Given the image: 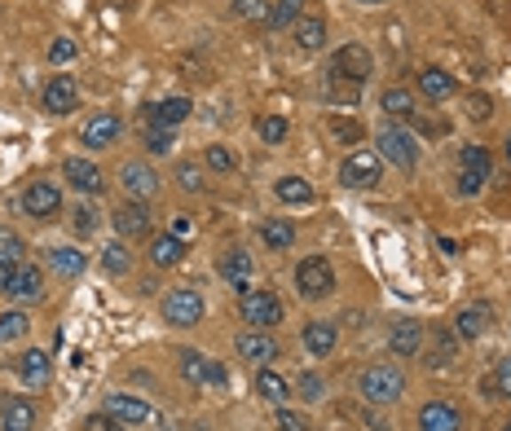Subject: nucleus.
Masks as SVG:
<instances>
[{
    "instance_id": "31",
    "label": "nucleus",
    "mask_w": 511,
    "mask_h": 431,
    "mask_svg": "<svg viewBox=\"0 0 511 431\" xmlns=\"http://www.w3.org/2000/svg\"><path fill=\"white\" fill-rule=\"evenodd\" d=\"M380 106H383V114H392L397 123H405V119H414V93H410V89H383Z\"/></svg>"
},
{
    "instance_id": "58",
    "label": "nucleus",
    "mask_w": 511,
    "mask_h": 431,
    "mask_svg": "<svg viewBox=\"0 0 511 431\" xmlns=\"http://www.w3.org/2000/svg\"><path fill=\"white\" fill-rule=\"evenodd\" d=\"M0 423H4V405H0Z\"/></svg>"
},
{
    "instance_id": "8",
    "label": "nucleus",
    "mask_w": 511,
    "mask_h": 431,
    "mask_svg": "<svg viewBox=\"0 0 511 431\" xmlns=\"http://www.w3.org/2000/svg\"><path fill=\"white\" fill-rule=\"evenodd\" d=\"M181 374L194 388H225L230 383V370L221 361H208L203 352H181Z\"/></svg>"
},
{
    "instance_id": "7",
    "label": "nucleus",
    "mask_w": 511,
    "mask_h": 431,
    "mask_svg": "<svg viewBox=\"0 0 511 431\" xmlns=\"http://www.w3.org/2000/svg\"><path fill=\"white\" fill-rule=\"evenodd\" d=\"M295 286H300L304 300H322V295L335 286V273H331V264H326L322 255H309V260H300V269H295Z\"/></svg>"
},
{
    "instance_id": "15",
    "label": "nucleus",
    "mask_w": 511,
    "mask_h": 431,
    "mask_svg": "<svg viewBox=\"0 0 511 431\" xmlns=\"http://www.w3.org/2000/svg\"><path fill=\"white\" fill-rule=\"evenodd\" d=\"M459 427H463V414L450 401H428L419 410V431H459Z\"/></svg>"
},
{
    "instance_id": "3",
    "label": "nucleus",
    "mask_w": 511,
    "mask_h": 431,
    "mask_svg": "<svg viewBox=\"0 0 511 431\" xmlns=\"http://www.w3.org/2000/svg\"><path fill=\"white\" fill-rule=\"evenodd\" d=\"M490 168H494L490 150L463 145V154H459V190H463V194H481L485 181H490Z\"/></svg>"
},
{
    "instance_id": "49",
    "label": "nucleus",
    "mask_w": 511,
    "mask_h": 431,
    "mask_svg": "<svg viewBox=\"0 0 511 431\" xmlns=\"http://www.w3.org/2000/svg\"><path fill=\"white\" fill-rule=\"evenodd\" d=\"M0 260H22V238L18 233H0Z\"/></svg>"
},
{
    "instance_id": "19",
    "label": "nucleus",
    "mask_w": 511,
    "mask_h": 431,
    "mask_svg": "<svg viewBox=\"0 0 511 431\" xmlns=\"http://www.w3.org/2000/svg\"><path fill=\"white\" fill-rule=\"evenodd\" d=\"M18 374H22V383H27V388H44V383H49V374H53L49 352H44V348H27V352L18 357Z\"/></svg>"
},
{
    "instance_id": "18",
    "label": "nucleus",
    "mask_w": 511,
    "mask_h": 431,
    "mask_svg": "<svg viewBox=\"0 0 511 431\" xmlns=\"http://www.w3.org/2000/svg\"><path fill=\"white\" fill-rule=\"evenodd\" d=\"M62 176H67L80 194H102V172H98V163H89V159H67V163H62Z\"/></svg>"
},
{
    "instance_id": "4",
    "label": "nucleus",
    "mask_w": 511,
    "mask_h": 431,
    "mask_svg": "<svg viewBox=\"0 0 511 431\" xmlns=\"http://www.w3.org/2000/svg\"><path fill=\"white\" fill-rule=\"evenodd\" d=\"M163 322L168 325H199L203 322V295L190 286H177L163 295Z\"/></svg>"
},
{
    "instance_id": "39",
    "label": "nucleus",
    "mask_w": 511,
    "mask_h": 431,
    "mask_svg": "<svg viewBox=\"0 0 511 431\" xmlns=\"http://www.w3.org/2000/svg\"><path fill=\"white\" fill-rule=\"evenodd\" d=\"M27 330H31L27 313H0V343H18Z\"/></svg>"
},
{
    "instance_id": "2",
    "label": "nucleus",
    "mask_w": 511,
    "mask_h": 431,
    "mask_svg": "<svg viewBox=\"0 0 511 431\" xmlns=\"http://www.w3.org/2000/svg\"><path fill=\"white\" fill-rule=\"evenodd\" d=\"M371 71H375V58H371V49H362V44L335 49V58H331V67H326V75H340V80H353V84H366Z\"/></svg>"
},
{
    "instance_id": "57",
    "label": "nucleus",
    "mask_w": 511,
    "mask_h": 431,
    "mask_svg": "<svg viewBox=\"0 0 511 431\" xmlns=\"http://www.w3.org/2000/svg\"><path fill=\"white\" fill-rule=\"evenodd\" d=\"M115 4H120V9H132V0H115Z\"/></svg>"
},
{
    "instance_id": "29",
    "label": "nucleus",
    "mask_w": 511,
    "mask_h": 431,
    "mask_svg": "<svg viewBox=\"0 0 511 431\" xmlns=\"http://www.w3.org/2000/svg\"><path fill=\"white\" fill-rule=\"evenodd\" d=\"M291 35H295V44H300L304 53H318V49L326 44V22H322V18H300Z\"/></svg>"
},
{
    "instance_id": "10",
    "label": "nucleus",
    "mask_w": 511,
    "mask_h": 431,
    "mask_svg": "<svg viewBox=\"0 0 511 431\" xmlns=\"http://www.w3.org/2000/svg\"><path fill=\"white\" fill-rule=\"evenodd\" d=\"M120 185L128 190V199H132V203H150V199L159 194V176H154V168H150V163H124Z\"/></svg>"
},
{
    "instance_id": "37",
    "label": "nucleus",
    "mask_w": 511,
    "mask_h": 431,
    "mask_svg": "<svg viewBox=\"0 0 511 431\" xmlns=\"http://www.w3.org/2000/svg\"><path fill=\"white\" fill-rule=\"evenodd\" d=\"M84 264H89V260H84V251H75V247H58V251H53V269L67 273V278H80Z\"/></svg>"
},
{
    "instance_id": "59",
    "label": "nucleus",
    "mask_w": 511,
    "mask_h": 431,
    "mask_svg": "<svg viewBox=\"0 0 511 431\" xmlns=\"http://www.w3.org/2000/svg\"><path fill=\"white\" fill-rule=\"evenodd\" d=\"M507 159H511V137H507Z\"/></svg>"
},
{
    "instance_id": "25",
    "label": "nucleus",
    "mask_w": 511,
    "mask_h": 431,
    "mask_svg": "<svg viewBox=\"0 0 511 431\" xmlns=\"http://www.w3.org/2000/svg\"><path fill=\"white\" fill-rule=\"evenodd\" d=\"M9 295H13V300H22V304H31V300H40V295H44V273H40L35 264H27V269H18V278H13V286H9Z\"/></svg>"
},
{
    "instance_id": "38",
    "label": "nucleus",
    "mask_w": 511,
    "mask_h": 431,
    "mask_svg": "<svg viewBox=\"0 0 511 431\" xmlns=\"http://www.w3.org/2000/svg\"><path fill=\"white\" fill-rule=\"evenodd\" d=\"M326 98H331V102H340V106H349V102H358V98H362V84L340 80V75H326Z\"/></svg>"
},
{
    "instance_id": "53",
    "label": "nucleus",
    "mask_w": 511,
    "mask_h": 431,
    "mask_svg": "<svg viewBox=\"0 0 511 431\" xmlns=\"http://www.w3.org/2000/svg\"><path fill=\"white\" fill-rule=\"evenodd\" d=\"M84 431H124V423L111 419V414H93V419L84 423Z\"/></svg>"
},
{
    "instance_id": "34",
    "label": "nucleus",
    "mask_w": 511,
    "mask_h": 431,
    "mask_svg": "<svg viewBox=\"0 0 511 431\" xmlns=\"http://www.w3.org/2000/svg\"><path fill=\"white\" fill-rule=\"evenodd\" d=\"M256 392H260L264 401H273V405H282V401L291 396V383H287L282 374H273V370H260V374H256Z\"/></svg>"
},
{
    "instance_id": "36",
    "label": "nucleus",
    "mask_w": 511,
    "mask_h": 431,
    "mask_svg": "<svg viewBox=\"0 0 511 431\" xmlns=\"http://www.w3.org/2000/svg\"><path fill=\"white\" fill-rule=\"evenodd\" d=\"M256 132H260V141H264V145H282V141H287V132H291V123H287L282 114H264V119L256 123Z\"/></svg>"
},
{
    "instance_id": "27",
    "label": "nucleus",
    "mask_w": 511,
    "mask_h": 431,
    "mask_svg": "<svg viewBox=\"0 0 511 431\" xmlns=\"http://www.w3.org/2000/svg\"><path fill=\"white\" fill-rule=\"evenodd\" d=\"M31 427H35V405H31L27 396L4 401V423H0V431H31Z\"/></svg>"
},
{
    "instance_id": "35",
    "label": "nucleus",
    "mask_w": 511,
    "mask_h": 431,
    "mask_svg": "<svg viewBox=\"0 0 511 431\" xmlns=\"http://www.w3.org/2000/svg\"><path fill=\"white\" fill-rule=\"evenodd\" d=\"M300 18H304V0H278V4L269 9V27H278V31L295 27Z\"/></svg>"
},
{
    "instance_id": "20",
    "label": "nucleus",
    "mask_w": 511,
    "mask_h": 431,
    "mask_svg": "<svg viewBox=\"0 0 511 431\" xmlns=\"http://www.w3.org/2000/svg\"><path fill=\"white\" fill-rule=\"evenodd\" d=\"M115 233H120V238H154V233H150V212H145L141 203L120 208V212H115Z\"/></svg>"
},
{
    "instance_id": "1",
    "label": "nucleus",
    "mask_w": 511,
    "mask_h": 431,
    "mask_svg": "<svg viewBox=\"0 0 511 431\" xmlns=\"http://www.w3.org/2000/svg\"><path fill=\"white\" fill-rule=\"evenodd\" d=\"M358 392H362V401H366V405H397V401H401V392H405V374H401L392 361L366 365V370H362Z\"/></svg>"
},
{
    "instance_id": "14",
    "label": "nucleus",
    "mask_w": 511,
    "mask_h": 431,
    "mask_svg": "<svg viewBox=\"0 0 511 431\" xmlns=\"http://www.w3.org/2000/svg\"><path fill=\"white\" fill-rule=\"evenodd\" d=\"M239 357L264 370L273 357H282V348H278V339H273V334H264V330H248V334H239Z\"/></svg>"
},
{
    "instance_id": "30",
    "label": "nucleus",
    "mask_w": 511,
    "mask_h": 431,
    "mask_svg": "<svg viewBox=\"0 0 511 431\" xmlns=\"http://www.w3.org/2000/svg\"><path fill=\"white\" fill-rule=\"evenodd\" d=\"M260 242H264L269 251H287V247L295 242V224L273 216V220H264V224H260Z\"/></svg>"
},
{
    "instance_id": "42",
    "label": "nucleus",
    "mask_w": 511,
    "mask_h": 431,
    "mask_svg": "<svg viewBox=\"0 0 511 431\" xmlns=\"http://www.w3.org/2000/svg\"><path fill=\"white\" fill-rule=\"evenodd\" d=\"M145 145H150V154H168V150H172V128L150 123V128H145Z\"/></svg>"
},
{
    "instance_id": "40",
    "label": "nucleus",
    "mask_w": 511,
    "mask_h": 431,
    "mask_svg": "<svg viewBox=\"0 0 511 431\" xmlns=\"http://www.w3.org/2000/svg\"><path fill=\"white\" fill-rule=\"evenodd\" d=\"M326 128H331V137H335V141H349V145H358V141H362V123H353V119H344V114H331V119H326Z\"/></svg>"
},
{
    "instance_id": "54",
    "label": "nucleus",
    "mask_w": 511,
    "mask_h": 431,
    "mask_svg": "<svg viewBox=\"0 0 511 431\" xmlns=\"http://www.w3.org/2000/svg\"><path fill=\"white\" fill-rule=\"evenodd\" d=\"M13 278H18V264H13V260H0V291H9Z\"/></svg>"
},
{
    "instance_id": "24",
    "label": "nucleus",
    "mask_w": 511,
    "mask_h": 431,
    "mask_svg": "<svg viewBox=\"0 0 511 431\" xmlns=\"http://www.w3.org/2000/svg\"><path fill=\"white\" fill-rule=\"evenodd\" d=\"M335 343H340V330H335V322H309V325H304V348H309L313 357L335 352Z\"/></svg>"
},
{
    "instance_id": "44",
    "label": "nucleus",
    "mask_w": 511,
    "mask_h": 431,
    "mask_svg": "<svg viewBox=\"0 0 511 431\" xmlns=\"http://www.w3.org/2000/svg\"><path fill=\"white\" fill-rule=\"evenodd\" d=\"M300 396H304V401H322V396H326L322 374H313V370H309V374H300Z\"/></svg>"
},
{
    "instance_id": "33",
    "label": "nucleus",
    "mask_w": 511,
    "mask_h": 431,
    "mask_svg": "<svg viewBox=\"0 0 511 431\" xmlns=\"http://www.w3.org/2000/svg\"><path fill=\"white\" fill-rule=\"evenodd\" d=\"M459 357V334L450 330H432V357H423L428 365H450Z\"/></svg>"
},
{
    "instance_id": "48",
    "label": "nucleus",
    "mask_w": 511,
    "mask_h": 431,
    "mask_svg": "<svg viewBox=\"0 0 511 431\" xmlns=\"http://www.w3.org/2000/svg\"><path fill=\"white\" fill-rule=\"evenodd\" d=\"M71 224H75L80 238H89V233L98 229V212H93V208H75V220H71Z\"/></svg>"
},
{
    "instance_id": "22",
    "label": "nucleus",
    "mask_w": 511,
    "mask_h": 431,
    "mask_svg": "<svg viewBox=\"0 0 511 431\" xmlns=\"http://www.w3.org/2000/svg\"><path fill=\"white\" fill-rule=\"evenodd\" d=\"M150 260H154L159 269H177V264L185 260V242L172 238V233H154V238H150Z\"/></svg>"
},
{
    "instance_id": "47",
    "label": "nucleus",
    "mask_w": 511,
    "mask_h": 431,
    "mask_svg": "<svg viewBox=\"0 0 511 431\" xmlns=\"http://www.w3.org/2000/svg\"><path fill=\"white\" fill-rule=\"evenodd\" d=\"M208 168H212V172H230V168H234V154H230L225 145H208Z\"/></svg>"
},
{
    "instance_id": "43",
    "label": "nucleus",
    "mask_w": 511,
    "mask_h": 431,
    "mask_svg": "<svg viewBox=\"0 0 511 431\" xmlns=\"http://www.w3.org/2000/svg\"><path fill=\"white\" fill-rule=\"evenodd\" d=\"M278 431H309V419L300 414V410H287V405H278Z\"/></svg>"
},
{
    "instance_id": "52",
    "label": "nucleus",
    "mask_w": 511,
    "mask_h": 431,
    "mask_svg": "<svg viewBox=\"0 0 511 431\" xmlns=\"http://www.w3.org/2000/svg\"><path fill=\"white\" fill-rule=\"evenodd\" d=\"M49 58H53V62H71V58H75V40H67V35L53 40V44H49Z\"/></svg>"
},
{
    "instance_id": "51",
    "label": "nucleus",
    "mask_w": 511,
    "mask_h": 431,
    "mask_svg": "<svg viewBox=\"0 0 511 431\" xmlns=\"http://www.w3.org/2000/svg\"><path fill=\"white\" fill-rule=\"evenodd\" d=\"M468 110H472V119H476V123H485V119H490V110H494V102H490L485 93H472V98H468Z\"/></svg>"
},
{
    "instance_id": "17",
    "label": "nucleus",
    "mask_w": 511,
    "mask_h": 431,
    "mask_svg": "<svg viewBox=\"0 0 511 431\" xmlns=\"http://www.w3.org/2000/svg\"><path fill=\"white\" fill-rule=\"evenodd\" d=\"M221 278H225L230 286H239V291H252V278H256L252 251H230V255L221 260Z\"/></svg>"
},
{
    "instance_id": "41",
    "label": "nucleus",
    "mask_w": 511,
    "mask_h": 431,
    "mask_svg": "<svg viewBox=\"0 0 511 431\" xmlns=\"http://www.w3.org/2000/svg\"><path fill=\"white\" fill-rule=\"evenodd\" d=\"M234 13L243 22H269V0H234Z\"/></svg>"
},
{
    "instance_id": "12",
    "label": "nucleus",
    "mask_w": 511,
    "mask_h": 431,
    "mask_svg": "<svg viewBox=\"0 0 511 431\" xmlns=\"http://www.w3.org/2000/svg\"><path fill=\"white\" fill-rule=\"evenodd\" d=\"M106 414L120 419L124 427H145V423H154V410H150L145 401H137V396H124V392H111V396H106Z\"/></svg>"
},
{
    "instance_id": "23",
    "label": "nucleus",
    "mask_w": 511,
    "mask_h": 431,
    "mask_svg": "<svg viewBox=\"0 0 511 431\" xmlns=\"http://www.w3.org/2000/svg\"><path fill=\"white\" fill-rule=\"evenodd\" d=\"M419 343H423V325H419V322H397V325H392V334H388L392 357H414V352H419Z\"/></svg>"
},
{
    "instance_id": "6",
    "label": "nucleus",
    "mask_w": 511,
    "mask_h": 431,
    "mask_svg": "<svg viewBox=\"0 0 511 431\" xmlns=\"http://www.w3.org/2000/svg\"><path fill=\"white\" fill-rule=\"evenodd\" d=\"M380 159L397 163V168H414V159H419V141H414L401 123H388V128H380Z\"/></svg>"
},
{
    "instance_id": "28",
    "label": "nucleus",
    "mask_w": 511,
    "mask_h": 431,
    "mask_svg": "<svg viewBox=\"0 0 511 431\" xmlns=\"http://www.w3.org/2000/svg\"><path fill=\"white\" fill-rule=\"evenodd\" d=\"M454 80L445 75V71H436V67H428V71H419V93L423 98H432V102H445V98H454Z\"/></svg>"
},
{
    "instance_id": "45",
    "label": "nucleus",
    "mask_w": 511,
    "mask_h": 431,
    "mask_svg": "<svg viewBox=\"0 0 511 431\" xmlns=\"http://www.w3.org/2000/svg\"><path fill=\"white\" fill-rule=\"evenodd\" d=\"M177 185H181L185 194H199V190H203V176H199V168L181 163V168H177Z\"/></svg>"
},
{
    "instance_id": "21",
    "label": "nucleus",
    "mask_w": 511,
    "mask_h": 431,
    "mask_svg": "<svg viewBox=\"0 0 511 431\" xmlns=\"http://www.w3.org/2000/svg\"><path fill=\"white\" fill-rule=\"evenodd\" d=\"M490 330V304H468V309H459V317H454V334L459 339H481Z\"/></svg>"
},
{
    "instance_id": "5",
    "label": "nucleus",
    "mask_w": 511,
    "mask_h": 431,
    "mask_svg": "<svg viewBox=\"0 0 511 431\" xmlns=\"http://www.w3.org/2000/svg\"><path fill=\"white\" fill-rule=\"evenodd\" d=\"M340 181H344L349 190H375V185H380V154L353 150V154L340 163Z\"/></svg>"
},
{
    "instance_id": "11",
    "label": "nucleus",
    "mask_w": 511,
    "mask_h": 431,
    "mask_svg": "<svg viewBox=\"0 0 511 431\" xmlns=\"http://www.w3.org/2000/svg\"><path fill=\"white\" fill-rule=\"evenodd\" d=\"M22 212L35 216V220H53V216L62 212V194H58V185H49V181L27 185V194H22Z\"/></svg>"
},
{
    "instance_id": "16",
    "label": "nucleus",
    "mask_w": 511,
    "mask_h": 431,
    "mask_svg": "<svg viewBox=\"0 0 511 431\" xmlns=\"http://www.w3.org/2000/svg\"><path fill=\"white\" fill-rule=\"evenodd\" d=\"M120 132H124L120 114H93V119L84 123V145H89V150H106V145H115Z\"/></svg>"
},
{
    "instance_id": "32",
    "label": "nucleus",
    "mask_w": 511,
    "mask_h": 431,
    "mask_svg": "<svg viewBox=\"0 0 511 431\" xmlns=\"http://www.w3.org/2000/svg\"><path fill=\"white\" fill-rule=\"evenodd\" d=\"M273 194H278L282 203H295V208L313 203V185H309V181H300V176H282V181L273 185Z\"/></svg>"
},
{
    "instance_id": "26",
    "label": "nucleus",
    "mask_w": 511,
    "mask_h": 431,
    "mask_svg": "<svg viewBox=\"0 0 511 431\" xmlns=\"http://www.w3.org/2000/svg\"><path fill=\"white\" fill-rule=\"evenodd\" d=\"M190 98H163L159 106H150V123H159V128H177V123H185L190 119Z\"/></svg>"
},
{
    "instance_id": "55",
    "label": "nucleus",
    "mask_w": 511,
    "mask_h": 431,
    "mask_svg": "<svg viewBox=\"0 0 511 431\" xmlns=\"http://www.w3.org/2000/svg\"><path fill=\"white\" fill-rule=\"evenodd\" d=\"M172 238H181V242L190 238V220H185V216H177V220H172Z\"/></svg>"
},
{
    "instance_id": "9",
    "label": "nucleus",
    "mask_w": 511,
    "mask_h": 431,
    "mask_svg": "<svg viewBox=\"0 0 511 431\" xmlns=\"http://www.w3.org/2000/svg\"><path fill=\"white\" fill-rule=\"evenodd\" d=\"M239 313H243V322H252L256 330H269V325L282 322V304H278V295H269V291H243Z\"/></svg>"
},
{
    "instance_id": "50",
    "label": "nucleus",
    "mask_w": 511,
    "mask_h": 431,
    "mask_svg": "<svg viewBox=\"0 0 511 431\" xmlns=\"http://www.w3.org/2000/svg\"><path fill=\"white\" fill-rule=\"evenodd\" d=\"M494 388H499V396H507L511 401V357L499 361V370H494Z\"/></svg>"
},
{
    "instance_id": "56",
    "label": "nucleus",
    "mask_w": 511,
    "mask_h": 431,
    "mask_svg": "<svg viewBox=\"0 0 511 431\" xmlns=\"http://www.w3.org/2000/svg\"><path fill=\"white\" fill-rule=\"evenodd\" d=\"M494 431H511V414H507V419H499V423H494Z\"/></svg>"
},
{
    "instance_id": "46",
    "label": "nucleus",
    "mask_w": 511,
    "mask_h": 431,
    "mask_svg": "<svg viewBox=\"0 0 511 431\" xmlns=\"http://www.w3.org/2000/svg\"><path fill=\"white\" fill-rule=\"evenodd\" d=\"M102 264H106V273H128V251L120 242H111L106 255H102Z\"/></svg>"
},
{
    "instance_id": "13",
    "label": "nucleus",
    "mask_w": 511,
    "mask_h": 431,
    "mask_svg": "<svg viewBox=\"0 0 511 431\" xmlns=\"http://www.w3.org/2000/svg\"><path fill=\"white\" fill-rule=\"evenodd\" d=\"M75 106H80V84L71 75H53L44 84V110L49 114H71Z\"/></svg>"
}]
</instances>
